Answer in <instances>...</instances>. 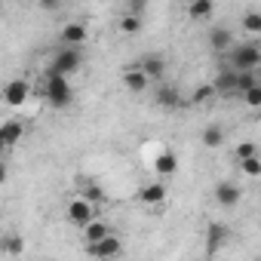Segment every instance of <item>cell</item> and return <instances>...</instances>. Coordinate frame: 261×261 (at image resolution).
Segmentation results:
<instances>
[{"instance_id":"cell-1","label":"cell","mask_w":261,"mask_h":261,"mask_svg":"<svg viewBox=\"0 0 261 261\" xmlns=\"http://www.w3.org/2000/svg\"><path fill=\"white\" fill-rule=\"evenodd\" d=\"M40 95L46 98V105H49V108H68V105L74 101V86L68 83V77H56V74L43 71Z\"/></svg>"},{"instance_id":"cell-2","label":"cell","mask_w":261,"mask_h":261,"mask_svg":"<svg viewBox=\"0 0 261 261\" xmlns=\"http://www.w3.org/2000/svg\"><path fill=\"white\" fill-rule=\"evenodd\" d=\"M258 65H261V46H258L255 40L237 43V46L227 49V68H230V71H237V74H243V71H258Z\"/></svg>"},{"instance_id":"cell-3","label":"cell","mask_w":261,"mask_h":261,"mask_svg":"<svg viewBox=\"0 0 261 261\" xmlns=\"http://www.w3.org/2000/svg\"><path fill=\"white\" fill-rule=\"evenodd\" d=\"M83 65V49H71V46H62V49H56L53 53V59H49V74H56V77H68V74H74L77 68Z\"/></svg>"},{"instance_id":"cell-4","label":"cell","mask_w":261,"mask_h":261,"mask_svg":"<svg viewBox=\"0 0 261 261\" xmlns=\"http://www.w3.org/2000/svg\"><path fill=\"white\" fill-rule=\"evenodd\" d=\"M65 218L77 227H86L89 221H95V206H89L83 197H74L68 206H65Z\"/></svg>"},{"instance_id":"cell-5","label":"cell","mask_w":261,"mask_h":261,"mask_svg":"<svg viewBox=\"0 0 261 261\" xmlns=\"http://www.w3.org/2000/svg\"><path fill=\"white\" fill-rule=\"evenodd\" d=\"M120 252H123V243H120V237H117V233H108L101 243L86 246V255H92V258H98V261H114Z\"/></svg>"},{"instance_id":"cell-6","label":"cell","mask_w":261,"mask_h":261,"mask_svg":"<svg viewBox=\"0 0 261 261\" xmlns=\"http://www.w3.org/2000/svg\"><path fill=\"white\" fill-rule=\"evenodd\" d=\"M212 197H215V203H218L221 209H233V206L243 200V188H240L237 181H218L215 191H212Z\"/></svg>"},{"instance_id":"cell-7","label":"cell","mask_w":261,"mask_h":261,"mask_svg":"<svg viewBox=\"0 0 261 261\" xmlns=\"http://www.w3.org/2000/svg\"><path fill=\"white\" fill-rule=\"evenodd\" d=\"M62 46H71V49H83V43L89 40V31H86V25L83 22H68L65 28H62Z\"/></svg>"},{"instance_id":"cell-8","label":"cell","mask_w":261,"mask_h":261,"mask_svg":"<svg viewBox=\"0 0 261 261\" xmlns=\"http://www.w3.org/2000/svg\"><path fill=\"white\" fill-rule=\"evenodd\" d=\"M166 59L163 56H157V53H148V56H142V62H139V71L148 77V83L151 80H163L166 77Z\"/></svg>"},{"instance_id":"cell-9","label":"cell","mask_w":261,"mask_h":261,"mask_svg":"<svg viewBox=\"0 0 261 261\" xmlns=\"http://www.w3.org/2000/svg\"><path fill=\"white\" fill-rule=\"evenodd\" d=\"M28 95H31V86H28V80H10V83L4 86V101H7L10 108H19V105H25V101H28Z\"/></svg>"},{"instance_id":"cell-10","label":"cell","mask_w":261,"mask_h":261,"mask_svg":"<svg viewBox=\"0 0 261 261\" xmlns=\"http://www.w3.org/2000/svg\"><path fill=\"white\" fill-rule=\"evenodd\" d=\"M227 240H230V227L221 224V221H209V227H206V249H209V255L224 249Z\"/></svg>"},{"instance_id":"cell-11","label":"cell","mask_w":261,"mask_h":261,"mask_svg":"<svg viewBox=\"0 0 261 261\" xmlns=\"http://www.w3.org/2000/svg\"><path fill=\"white\" fill-rule=\"evenodd\" d=\"M206 40H209V46H212L215 53H227V49L233 46V34H230V31H227L224 25H212V28H209V37H206Z\"/></svg>"},{"instance_id":"cell-12","label":"cell","mask_w":261,"mask_h":261,"mask_svg":"<svg viewBox=\"0 0 261 261\" xmlns=\"http://www.w3.org/2000/svg\"><path fill=\"white\" fill-rule=\"evenodd\" d=\"M166 185L163 181H154V185H145V188H139V203H145V206H160L163 200H166Z\"/></svg>"},{"instance_id":"cell-13","label":"cell","mask_w":261,"mask_h":261,"mask_svg":"<svg viewBox=\"0 0 261 261\" xmlns=\"http://www.w3.org/2000/svg\"><path fill=\"white\" fill-rule=\"evenodd\" d=\"M123 86H126L129 92H136V95H139V92L148 89V77H145L139 68H126V71H123Z\"/></svg>"},{"instance_id":"cell-14","label":"cell","mask_w":261,"mask_h":261,"mask_svg":"<svg viewBox=\"0 0 261 261\" xmlns=\"http://www.w3.org/2000/svg\"><path fill=\"white\" fill-rule=\"evenodd\" d=\"M154 98H157V105H160V108H181V105H185L181 92H178L175 86H166V83L157 89V95H154Z\"/></svg>"},{"instance_id":"cell-15","label":"cell","mask_w":261,"mask_h":261,"mask_svg":"<svg viewBox=\"0 0 261 261\" xmlns=\"http://www.w3.org/2000/svg\"><path fill=\"white\" fill-rule=\"evenodd\" d=\"M154 172L163 175V178L175 175V172H178V160H175V154H172V151H163V154L154 160Z\"/></svg>"},{"instance_id":"cell-16","label":"cell","mask_w":261,"mask_h":261,"mask_svg":"<svg viewBox=\"0 0 261 261\" xmlns=\"http://www.w3.org/2000/svg\"><path fill=\"white\" fill-rule=\"evenodd\" d=\"M212 13H215V4H212V0H194V4H188V19H194V22L212 19Z\"/></svg>"},{"instance_id":"cell-17","label":"cell","mask_w":261,"mask_h":261,"mask_svg":"<svg viewBox=\"0 0 261 261\" xmlns=\"http://www.w3.org/2000/svg\"><path fill=\"white\" fill-rule=\"evenodd\" d=\"M0 252L4 255H22L25 252V237L22 233H4L0 237Z\"/></svg>"},{"instance_id":"cell-18","label":"cell","mask_w":261,"mask_h":261,"mask_svg":"<svg viewBox=\"0 0 261 261\" xmlns=\"http://www.w3.org/2000/svg\"><path fill=\"white\" fill-rule=\"evenodd\" d=\"M200 142H203V148H221V145H224V129H221L218 123L206 126L203 133H200Z\"/></svg>"},{"instance_id":"cell-19","label":"cell","mask_w":261,"mask_h":261,"mask_svg":"<svg viewBox=\"0 0 261 261\" xmlns=\"http://www.w3.org/2000/svg\"><path fill=\"white\" fill-rule=\"evenodd\" d=\"M108 233H111V227H108L105 221H89V224L83 227V240H86V246H92V243H101Z\"/></svg>"},{"instance_id":"cell-20","label":"cell","mask_w":261,"mask_h":261,"mask_svg":"<svg viewBox=\"0 0 261 261\" xmlns=\"http://www.w3.org/2000/svg\"><path fill=\"white\" fill-rule=\"evenodd\" d=\"M212 98H215V89H212V83H203V86H197V89L191 92V98H185V105L203 108V105H209Z\"/></svg>"},{"instance_id":"cell-21","label":"cell","mask_w":261,"mask_h":261,"mask_svg":"<svg viewBox=\"0 0 261 261\" xmlns=\"http://www.w3.org/2000/svg\"><path fill=\"white\" fill-rule=\"evenodd\" d=\"M80 197H83L89 206H95V203H105V200H108V194H105L95 181H83V194H80Z\"/></svg>"},{"instance_id":"cell-22","label":"cell","mask_w":261,"mask_h":261,"mask_svg":"<svg viewBox=\"0 0 261 261\" xmlns=\"http://www.w3.org/2000/svg\"><path fill=\"white\" fill-rule=\"evenodd\" d=\"M237 166H240V172H243L246 178H258V175H261V160H258V157H249V160H240Z\"/></svg>"},{"instance_id":"cell-23","label":"cell","mask_w":261,"mask_h":261,"mask_svg":"<svg viewBox=\"0 0 261 261\" xmlns=\"http://www.w3.org/2000/svg\"><path fill=\"white\" fill-rule=\"evenodd\" d=\"M243 28L255 37V34H261V13L258 10H252V13H246L243 16Z\"/></svg>"},{"instance_id":"cell-24","label":"cell","mask_w":261,"mask_h":261,"mask_svg":"<svg viewBox=\"0 0 261 261\" xmlns=\"http://www.w3.org/2000/svg\"><path fill=\"white\" fill-rule=\"evenodd\" d=\"M249 157H258V145L255 142H240L237 151H233V160L240 163V160H249Z\"/></svg>"},{"instance_id":"cell-25","label":"cell","mask_w":261,"mask_h":261,"mask_svg":"<svg viewBox=\"0 0 261 261\" xmlns=\"http://www.w3.org/2000/svg\"><path fill=\"white\" fill-rule=\"evenodd\" d=\"M120 31H123V34H139V31H142V19L123 16V19H120Z\"/></svg>"},{"instance_id":"cell-26","label":"cell","mask_w":261,"mask_h":261,"mask_svg":"<svg viewBox=\"0 0 261 261\" xmlns=\"http://www.w3.org/2000/svg\"><path fill=\"white\" fill-rule=\"evenodd\" d=\"M240 95H243V101H246L249 108H261V83L252 86V89H246V92H240Z\"/></svg>"},{"instance_id":"cell-27","label":"cell","mask_w":261,"mask_h":261,"mask_svg":"<svg viewBox=\"0 0 261 261\" xmlns=\"http://www.w3.org/2000/svg\"><path fill=\"white\" fill-rule=\"evenodd\" d=\"M145 10H148V4H145V0H129L126 16H136V19H142V16H145Z\"/></svg>"},{"instance_id":"cell-28","label":"cell","mask_w":261,"mask_h":261,"mask_svg":"<svg viewBox=\"0 0 261 261\" xmlns=\"http://www.w3.org/2000/svg\"><path fill=\"white\" fill-rule=\"evenodd\" d=\"M40 10H46V13H56V10H59V0H40Z\"/></svg>"},{"instance_id":"cell-29","label":"cell","mask_w":261,"mask_h":261,"mask_svg":"<svg viewBox=\"0 0 261 261\" xmlns=\"http://www.w3.org/2000/svg\"><path fill=\"white\" fill-rule=\"evenodd\" d=\"M4 181H7V163L0 160V185H4Z\"/></svg>"}]
</instances>
